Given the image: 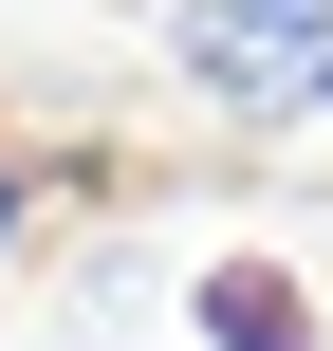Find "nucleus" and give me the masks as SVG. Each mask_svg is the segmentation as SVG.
<instances>
[{
    "instance_id": "20e7f679",
    "label": "nucleus",
    "mask_w": 333,
    "mask_h": 351,
    "mask_svg": "<svg viewBox=\"0 0 333 351\" xmlns=\"http://www.w3.org/2000/svg\"><path fill=\"white\" fill-rule=\"evenodd\" d=\"M19 241H37V167H0V259H19Z\"/></svg>"
},
{
    "instance_id": "f257e3e1",
    "label": "nucleus",
    "mask_w": 333,
    "mask_h": 351,
    "mask_svg": "<svg viewBox=\"0 0 333 351\" xmlns=\"http://www.w3.org/2000/svg\"><path fill=\"white\" fill-rule=\"evenodd\" d=\"M167 93L222 130H315L333 111V0H167Z\"/></svg>"
},
{
    "instance_id": "f03ea898",
    "label": "nucleus",
    "mask_w": 333,
    "mask_h": 351,
    "mask_svg": "<svg viewBox=\"0 0 333 351\" xmlns=\"http://www.w3.org/2000/svg\"><path fill=\"white\" fill-rule=\"evenodd\" d=\"M185 333H204V351H333V315H315V278H297V259L222 241V259L185 278Z\"/></svg>"
},
{
    "instance_id": "7ed1b4c3",
    "label": "nucleus",
    "mask_w": 333,
    "mask_h": 351,
    "mask_svg": "<svg viewBox=\"0 0 333 351\" xmlns=\"http://www.w3.org/2000/svg\"><path fill=\"white\" fill-rule=\"evenodd\" d=\"M130 315H148V241H111V259H93V278L56 296V351H111Z\"/></svg>"
}]
</instances>
